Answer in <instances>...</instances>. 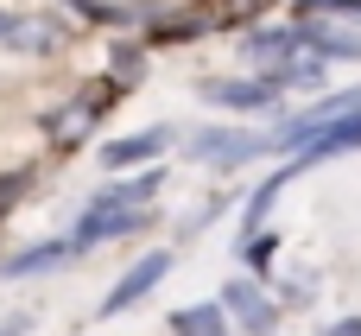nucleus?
Instances as JSON below:
<instances>
[{"mask_svg": "<svg viewBox=\"0 0 361 336\" xmlns=\"http://www.w3.org/2000/svg\"><path fill=\"white\" fill-rule=\"evenodd\" d=\"M165 146H171V133H165V127H146V133L108 140V146H102V165H108V172H127V165H146V159H159Z\"/></svg>", "mask_w": 361, "mask_h": 336, "instance_id": "nucleus-5", "label": "nucleus"}, {"mask_svg": "<svg viewBox=\"0 0 361 336\" xmlns=\"http://www.w3.org/2000/svg\"><path fill=\"white\" fill-rule=\"evenodd\" d=\"M317 336H361V318H343V324H330V330H317Z\"/></svg>", "mask_w": 361, "mask_h": 336, "instance_id": "nucleus-15", "label": "nucleus"}, {"mask_svg": "<svg viewBox=\"0 0 361 336\" xmlns=\"http://www.w3.org/2000/svg\"><path fill=\"white\" fill-rule=\"evenodd\" d=\"M292 44H298V32H254V38H247V57L273 64V57H286Z\"/></svg>", "mask_w": 361, "mask_h": 336, "instance_id": "nucleus-12", "label": "nucleus"}, {"mask_svg": "<svg viewBox=\"0 0 361 336\" xmlns=\"http://www.w3.org/2000/svg\"><path fill=\"white\" fill-rule=\"evenodd\" d=\"M279 83H209L203 102H222V108H273Z\"/></svg>", "mask_w": 361, "mask_h": 336, "instance_id": "nucleus-8", "label": "nucleus"}, {"mask_svg": "<svg viewBox=\"0 0 361 336\" xmlns=\"http://www.w3.org/2000/svg\"><path fill=\"white\" fill-rule=\"evenodd\" d=\"M63 254H70V241H38V248H25L19 260H6L0 273H6V280H25V273H44V267H57Z\"/></svg>", "mask_w": 361, "mask_h": 336, "instance_id": "nucleus-11", "label": "nucleus"}, {"mask_svg": "<svg viewBox=\"0 0 361 336\" xmlns=\"http://www.w3.org/2000/svg\"><path fill=\"white\" fill-rule=\"evenodd\" d=\"M165 273H171V254H146V260H133V267H127V273L102 292V318H121L127 305H140V299H146Z\"/></svg>", "mask_w": 361, "mask_h": 336, "instance_id": "nucleus-3", "label": "nucleus"}, {"mask_svg": "<svg viewBox=\"0 0 361 336\" xmlns=\"http://www.w3.org/2000/svg\"><path fill=\"white\" fill-rule=\"evenodd\" d=\"M298 6H317V0H298Z\"/></svg>", "mask_w": 361, "mask_h": 336, "instance_id": "nucleus-17", "label": "nucleus"}, {"mask_svg": "<svg viewBox=\"0 0 361 336\" xmlns=\"http://www.w3.org/2000/svg\"><path fill=\"white\" fill-rule=\"evenodd\" d=\"M298 44H311L324 57H361V32L355 25H330V19H305L298 25Z\"/></svg>", "mask_w": 361, "mask_h": 336, "instance_id": "nucleus-7", "label": "nucleus"}, {"mask_svg": "<svg viewBox=\"0 0 361 336\" xmlns=\"http://www.w3.org/2000/svg\"><path fill=\"white\" fill-rule=\"evenodd\" d=\"M25 330H32L25 318H6V324H0V336H25Z\"/></svg>", "mask_w": 361, "mask_h": 336, "instance_id": "nucleus-16", "label": "nucleus"}, {"mask_svg": "<svg viewBox=\"0 0 361 336\" xmlns=\"http://www.w3.org/2000/svg\"><path fill=\"white\" fill-rule=\"evenodd\" d=\"M273 140H260V133H247V127H203L197 140H190V152L203 159V165H247V159H260Z\"/></svg>", "mask_w": 361, "mask_h": 336, "instance_id": "nucleus-1", "label": "nucleus"}, {"mask_svg": "<svg viewBox=\"0 0 361 336\" xmlns=\"http://www.w3.org/2000/svg\"><path fill=\"white\" fill-rule=\"evenodd\" d=\"M349 146H361V108H355V114H343V121H330L317 140H305L298 159H305V172H311V165H324L330 152H349Z\"/></svg>", "mask_w": 361, "mask_h": 336, "instance_id": "nucleus-6", "label": "nucleus"}, {"mask_svg": "<svg viewBox=\"0 0 361 336\" xmlns=\"http://www.w3.org/2000/svg\"><path fill=\"white\" fill-rule=\"evenodd\" d=\"M292 172H305V159H292V165H286V172H273V178H267V184H260V191H254V203H247V241H254V229H260V222H267V210H273V203H279V191H286V184H292Z\"/></svg>", "mask_w": 361, "mask_h": 336, "instance_id": "nucleus-10", "label": "nucleus"}, {"mask_svg": "<svg viewBox=\"0 0 361 336\" xmlns=\"http://www.w3.org/2000/svg\"><path fill=\"white\" fill-rule=\"evenodd\" d=\"M222 311H235V324L254 330V336H273V330H279V305H273L254 280H235V286L222 292Z\"/></svg>", "mask_w": 361, "mask_h": 336, "instance_id": "nucleus-4", "label": "nucleus"}, {"mask_svg": "<svg viewBox=\"0 0 361 336\" xmlns=\"http://www.w3.org/2000/svg\"><path fill=\"white\" fill-rule=\"evenodd\" d=\"M267 254H273V235H260V241H247V260H254V273H267Z\"/></svg>", "mask_w": 361, "mask_h": 336, "instance_id": "nucleus-14", "label": "nucleus"}, {"mask_svg": "<svg viewBox=\"0 0 361 336\" xmlns=\"http://www.w3.org/2000/svg\"><path fill=\"white\" fill-rule=\"evenodd\" d=\"M152 222V210H140V203H114V197H95L89 203V216L76 222V241H114V235H140Z\"/></svg>", "mask_w": 361, "mask_h": 336, "instance_id": "nucleus-2", "label": "nucleus"}, {"mask_svg": "<svg viewBox=\"0 0 361 336\" xmlns=\"http://www.w3.org/2000/svg\"><path fill=\"white\" fill-rule=\"evenodd\" d=\"M317 76H324L317 64H286V70H279V83H292V89H311Z\"/></svg>", "mask_w": 361, "mask_h": 336, "instance_id": "nucleus-13", "label": "nucleus"}, {"mask_svg": "<svg viewBox=\"0 0 361 336\" xmlns=\"http://www.w3.org/2000/svg\"><path fill=\"white\" fill-rule=\"evenodd\" d=\"M171 330L178 336H228V318H222V305H184V311H171Z\"/></svg>", "mask_w": 361, "mask_h": 336, "instance_id": "nucleus-9", "label": "nucleus"}]
</instances>
